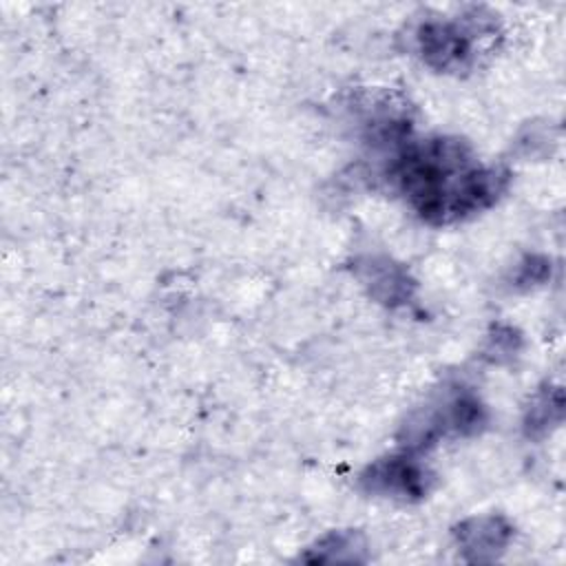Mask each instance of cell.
<instances>
[{"label":"cell","instance_id":"6da1fadb","mask_svg":"<svg viewBox=\"0 0 566 566\" xmlns=\"http://www.w3.org/2000/svg\"><path fill=\"white\" fill-rule=\"evenodd\" d=\"M402 190L416 210L433 221H451L489 206L502 177L471 161L460 142L433 139L413 146L396 166Z\"/></svg>","mask_w":566,"mask_h":566},{"label":"cell","instance_id":"3957f363","mask_svg":"<svg viewBox=\"0 0 566 566\" xmlns=\"http://www.w3.org/2000/svg\"><path fill=\"white\" fill-rule=\"evenodd\" d=\"M371 484H376L385 491H398V493L416 495L422 489V473L411 462L389 460V462L376 464L374 475H371Z\"/></svg>","mask_w":566,"mask_h":566},{"label":"cell","instance_id":"7a4b0ae2","mask_svg":"<svg viewBox=\"0 0 566 566\" xmlns=\"http://www.w3.org/2000/svg\"><path fill=\"white\" fill-rule=\"evenodd\" d=\"M422 51L431 64L453 66L469 55V40L462 31L449 24H431L422 29Z\"/></svg>","mask_w":566,"mask_h":566}]
</instances>
